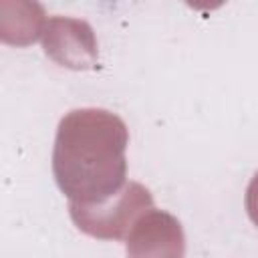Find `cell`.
<instances>
[{
	"label": "cell",
	"instance_id": "obj_4",
	"mask_svg": "<svg viewBox=\"0 0 258 258\" xmlns=\"http://www.w3.org/2000/svg\"><path fill=\"white\" fill-rule=\"evenodd\" d=\"M185 236L175 216L163 210L143 214L127 236V258H183Z\"/></svg>",
	"mask_w": 258,
	"mask_h": 258
},
{
	"label": "cell",
	"instance_id": "obj_1",
	"mask_svg": "<svg viewBox=\"0 0 258 258\" xmlns=\"http://www.w3.org/2000/svg\"><path fill=\"white\" fill-rule=\"evenodd\" d=\"M127 125L111 111L75 109L60 119L52 173L71 204L107 202L127 183Z\"/></svg>",
	"mask_w": 258,
	"mask_h": 258
},
{
	"label": "cell",
	"instance_id": "obj_5",
	"mask_svg": "<svg viewBox=\"0 0 258 258\" xmlns=\"http://www.w3.org/2000/svg\"><path fill=\"white\" fill-rule=\"evenodd\" d=\"M244 204H246V212H248L250 220L258 226V173H256V175L250 179V183H248Z\"/></svg>",
	"mask_w": 258,
	"mask_h": 258
},
{
	"label": "cell",
	"instance_id": "obj_3",
	"mask_svg": "<svg viewBox=\"0 0 258 258\" xmlns=\"http://www.w3.org/2000/svg\"><path fill=\"white\" fill-rule=\"evenodd\" d=\"M42 46L48 58L69 69H95L99 62L93 28L85 20L52 16L42 32Z\"/></svg>",
	"mask_w": 258,
	"mask_h": 258
},
{
	"label": "cell",
	"instance_id": "obj_2",
	"mask_svg": "<svg viewBox=\"0 0 258 258\" xmlns=\"http://www.w3.org/2000/svg\"><path fill=\"white\" fill-rule=\"evenodd\" d=\"M153 210V198L139 181H127L113 198L95 206L71 204L69 214L75 226L99 240H123L135 222Z\"/></svg>",
	"mask_w": 258,
	"mask_h": 258
}]
</instances>
